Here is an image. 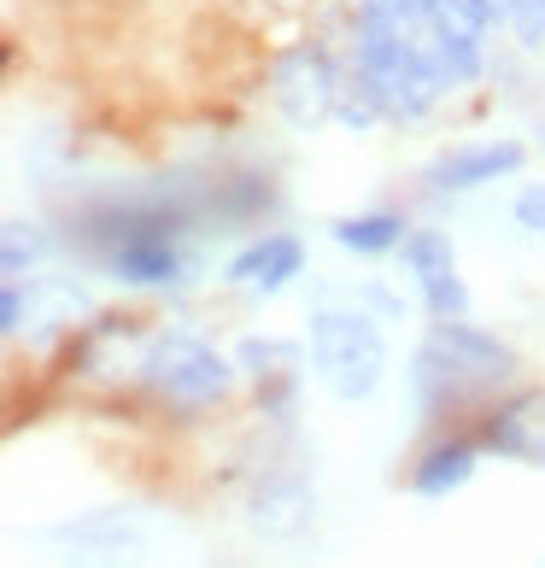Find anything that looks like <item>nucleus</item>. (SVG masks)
<instances>
[{"label": "nucleus", "instance_id": "1", "mask_svg": "<svg viewBox=\"0 0 545 568\" xmlns=\"http://www.w3.org/2000/svg\"><path fill=\"white\" fill-rule=\"evenodd\" d=\"M516 369L522 357L511 341H498L493 328H481L470 317H446V323H428L423 346L411 357V398L423 416H440L464 405V398L511 387Z\"/></svg>", "mask_w": 545, "mask_h": 568}, {"label": "nucleus", "instance_id": "2", "mask_svg": "<svg viewBox=\"0 0 545 568\" xmlns=\"http://www.w3.org/2000/svg\"><path fill=\"white\" fill-rule=\"evenodd\" d=\"M135 382L176 416H205L235 398V352H218L194 328H153L135 352Z\"/></svg>", "mask_w": 545, "mask_h": 568}, {"label": "nucleus", "instance_id": "3", "mask_svg": "<svg viewBox=\"0 0 545 568\" xmlns=\"http://www.w3.org/2000/svg\"><path fill=\"white\" fill-rule=\"evenodd\" d=\"M346 59L370 77V89L382 94V112L387 123H428L440 112V100H446V89H440V77L416 59L400 30L387 24L382 0H364V7H352L346 18Z\"/></svg>", "mask_w": 545, "mask_h": 568}, {"label": "nucleus", "instance_id": "4", "mask_svg": "<svg viewBox=\"0 0 545 568\" xmlns=\"http://www.w3.org/2000/svg\"><path fill=\"white\" fill-rule=\"evenodd\" d=\"M305 352H311L317 387L329 398H341V405L375 398L387 382V369H393L387 334L364 305H317L305 323Z\"/></svg>", "mask_w": 545, "mask_h": 568}, {"label": "nucleus", "instance_id": "5", "mask_svg": "<svg viewBox=\"0 0 545 568\" xmlns=\"http://www.w3.org/2000/svg\"><path fill=\"white\" fill-rule=\"evenodd\" d=\"M341 82H346V59H334L323 41H287V48L270 53V71H264L270 106L300 135H317L323 123H334Z\"/></svg>", "mask_w": 545, "mask_h": 568}, {"label": "nucleus", "instance_id": "6", "mask_svg": "<svg viewBox=\"0 0 545 568\" xmlns=\"http://www.w3.org/2000/svg\"><path fill=\"white\" fill-rule=\"evenodd\" d=\"M405 270V282L416 287V305L428 311V323H446V317H470L475 300H470V282H464V264H457V246L446 229H411L405 246L393 252Z\"/></svg>", "mask_w": 545, "mask_h": 568}, {"label": "nucleus", "instance_id": "7", "mask_svg": "<svg viewBox=\"0 0 545 568\" xmlns=\"http://www.w3.org/2000/svg\"><path fill=\"white\" fill-rule=\"evenodd\" d=\"M182 229L171 217L135 212L130 229H118V241L107 246V270L123 287H182L188 282V252H182Z\"/></svg>", "mask_w": 545, "mask_h": 568}, {"label": "nucleus", "instance_id": "8", "mask_svg": "<svg viewBox=\"0 0 545 568\" xmlns=\"http://www.w3.org/2000/svg\"><path fill=\"white\" fill-rule=\"evenodd\" d=\"M534 146L516 141V135H481V141H452L446 153L428 159V194H475V187H493V182H511L522 176Z\"/></svg>", "mask_w": 545, "mask_h": 568}, {"label": "nucleus", "instance_id": "9", "mask_svg": "<svg viewBox=\"0 0 545 568\" xmlns=\"http://www.w3.org/2000/svg\"><path fill=\"white\" fill-rule=\"evenodd\" d=\"M305 241L293 229H264V235L241 241L235 252L223 258V287L246 293V300H276L293 282L305 276Z\"/></svg>", "mask_w": 545, "mask_h": 568}, {"label": "nucleus", "instance_id": "10", "mask_svg": "<svg viewBox=\"0 0 545 568\" xmlns=\"http://www.w3.org/2000/svg\"><path fill=\"white\" fill-rule=\"evenodd\" d=\"M475 439L522 469H545V387H516L481 410Z\"/></svg>", "mask_w": 545, "mask_h": 568}, {"label": "nucleus", "instance_id": "11", "mask_svg": "<svg viewBox=\"0 0 545 568\" xmlns=\"http://www.w3.org/2000/svg\"><path fill=\"white\" fill-rule=\"evenodd\" d=\"M65 568H147V539L123 521V510H94L59 528Z\"/></svg>", "mask_w": 545, "mask_h": 568}, {"label": "nucleus", "instance_id": "12", "mask_svg": "<svg viewBox=\"0 0 545 568\" xmlns=\"http://www.w3.org/2000/svg\"><path fill=\"white\" fill-rule=\"evenodd\" d=\"M481 439L475 434H446V439H434V446L411 463V493L416 498H452V493H464L475 469H481Z\"/></svg>", "mask_w": 545, "mask_h": 568}, {"label": "nucleus", "instance_id": "13", "mask_svg": "<svg viewBox=\"0 0 545 568\" xmlns=\"http://www.w3.org/2000/svg\"><path fill=\"white\" fill-rule=\"evenodd\" d=\"M246 516H253L259 534H305L311 516H317V493L305 487V475H270L264 487L253 493V504H246Z\"/></svg>", "mask_w": 545, "mask_h": 568}, {"label": "nucleus", "instance_id": "14", "mask_svg": "<svg viewBox=\"0 0 545 568\" xmlns=\"http://www.w3.org/2000/svg\"><path fill=\"white\" fill-rule=\"evenodd\" d=\"M411 235L405 212H387V205H370V212H346L329 223V241L352 252V258H387V252H400Z\"/></svg>", "mask_w": 545, "mask_h": 568}, {"label": "nucleus", "instance_id": "15", "mask_svg": "<svg viewBox=\"0 0 545 568\" xmlns=\"http://www.w3.org/2000/svg\"><path fill=\"white\" fill-rule=\"evenodd\" d=\"M311 352L305 341H282V334H246L235 341V369L259 387H293V369H305Z\"/></svg>", "mask_w": 545, "mask_h": 568}, {"label": "nucleus", "instance_id": "16", "mask_svg": "<svg viewBox=\"0 0 545 568\" xmlns=\"http://www.w3.org/2000/svg\"><path fill=\"white\" fill-rule=\"evenodd\" d=\"M48 252H53L48 229L24 223V217H7V229H0V282H30V276H41Z\"/></svg>", "mask_w": 545, "mask_h": 568}, {"label": "nucleus", "instance_id": "17", "mask_svg": "<svg viewBox=\"0 0 545 568\" xmlns=\"http://www.w3.org/2000/svg\"><path fill=\"white\" fill-rule=\"evenodd\" d=\"M334 123L352 135H370V130H382L387 112H382V94L370 89V77L346 59V82H341V106H334Z\"/></svg>", "mask_w": 545, "mask_h": 568}, {"label": "nucleus", "instance_id": "18", "mask_svg": "<svg viewBox=\"0 0 545 568\" xmlns=\"http://www.w3.org/2000/svg\"><path fill=\"white\" fill-rule=\"evenodd\" d=\"M511 223H516L528 241H545V182H522V187H516Z\"/></svg>", "mask_w": 545, "mask_h": 568}, {"label": "nucleus", "instance_id": "19", "mask_svg": "<svg viewBox=\"0 0 545 568\" xmlns=\"http://www.w3.org/2000/svg\"><path fill=\"white\" fill-rule=\"evenodd\" d=\"M534 135H539V141H534V146H539V153H545V118H539V130H534Z\"/></svg>", "mask_w": 545, "mask_h": 568}, {"label": "nucleus", "instance_id": "20", "mask_svg": "<svg viewBox=\"0 0 545 568\" xmlns=\"http://www.w3.org/2000/svg\"><path fill=\"white\" fill-rule=\"evenodd\" d=\"M352 7H364V0H352Z\"/></svg>", "mask_w": 545, "mask_h": 568}]
</instances>
